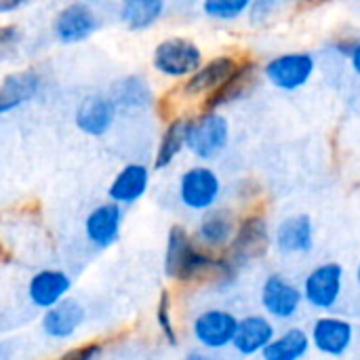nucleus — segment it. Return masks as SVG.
Instances as JSON below:
<instances>
[{"label": "nucleus", "mask_w": 360, "mask_h": 360, "mask_svg": "<svg viewBox=\"0 0 360 360\" xmlns=\"http://www.w3.org/2000/svg\"><path fill=\"white\" fill-rule=\"evenodd\" d=\"M217 255L196 243V238L179 224L171 226L165 247V274L175 283H194L211 278Z\"/></svg>", "instance_id": "nucleus-1"}, {"label": "nucleus", "mask_w": 360, "mask_h": 360, "mask_svg": "<svg viewBox=\"0 0 360 360\" xmlns=\"http://www.w3.org/2000/svg\"><path fill=\"white\" fill-rule=\"evenodd\" d=\"M230 141V124L219 110H202L196 118L188 120V135H186V150L202 160H215L224 154Z\"/></svg>", "instance_id": "nucleus-2"}, {"label": "nucleus", "mask_w": 360, "mask_h": 360, "mask_svg": "<svg viewBox=\"0 0 360 360\" xmlns=\"http://www.w3.org/2000/svg\"><path fill=\"white\" fill-rule=\"evenodd\" d=\"M200 63V46L186 36H169L160 40L152 53V65L165 78H188Z\"/></svg>", "instance_id": "nucleus-3"}, {"label": "nucleus", "mask_w": 360, "mask_h": 360, "mask_svg": "<svg viewBox=\"0 0 360 360\" xmlns=\"http://www.w3.org/2000/svg\"><path fill=\"white\" fill-rule=\"evenodd\" d=\"M177 196L186 209L202 213L217 205L221 196V179L211 167L194 165L179 175Z\"/></svg>", "instance_id": "nucleus-4"}, {"label": "nucleus", "mask_w": 360, "mask_h": 360, "mask_svg": "<svg viewBox=\"0 0 360 360\" xmlns=\"http://www.w3.org/2000/svg\"><path fill=\"white\" fill-rule=\"evenodd\" d=\"M316 72V59L306 51H291L272 57L264 65L266 80L285 93H295L306 86Z\"/></svg>", "instance_id": "nucleus-5"}, {"label": "nucleus", "mask_w": 360, "mask_h": 360, "mask_svg": "<svg viewBox=\"0 0 360 360\" xmlns=\"http://www.w3.org/2000/svg\"><path fill=\"white\" fill-rule=\"evenodd\" d=\"M268 245H270V230L266 217L249 215L240 224H236V232L224 255L240 270L245 264L264 255Z\"/></svg>", "instance_id": "nucleus-6"}, {"label": "nucleus", "mask_w": 360, "mask_h": 360, "mask_svg": "<svg viewBox=\"0 0 360 360\" xmlns=\"http://www.w3.org/2000/svg\"><path fill=\"white\" fill-rule=\"evenodd\" d=\"M344 291V268L335 262L321 264L308 272L302 293L310 308L314 310H333Z\"/></svg>", "instance_id": "nucleus-7"}, {"label": "nucleus", "mask_w": 360, "mask_h": 360, "mask_svg": "<svg viewBox=\"0 0 360 360\" xmlns=\"http://www.w3.org/2000/svg\"><path fill=\"white\" fill-rule=\"evenodd\" d=\"M101 21L93 6L84 0L65 4L53 19V34L61 44H80L89 40L97 30Z\"/></svg>", "instance_id": "nucleus-8"}, {"label": "nucleus", "mask_w": 360, "mask_h": 360, "mask_svg": "<svg viewBox=\"0 0 360 360\" xmlns=\"http://www.w3.org/2000/svg\"><path fill=\"white\" fill-rule=\"evenodd\" d=\"M238 319L221 308H209L192 321V335L205 350H224L232 346Z\"/></svg>", "instance_id": "nucleus-9"}, {"label": "nucleus", "mask_w": 360, "mask_h": 360, "mask_svg": "<svg viewBox=\"0 0 360 360\" xmlns=\"http://www.w3.org/2000/svg\"><path fill=\"white\" fill-rule=\"evenodd\" d=\"M257 78H259V65L253 59H245L236 63L232 74L215 91L205 95L202 110H219V108H226L230 103L245 99L255 89Z\"/></svg>", "instance_id": "nucleus-10"}, {"label": "nucleus", "mask_w": 360, "mask_h": 360, "mask_svg": "<svg viewBox=\"0 0 360 360\" xmlns=\"http://www.w3.org/2000/svg\"><path fill=\"white\" fill-rule=\"evenodd\" d=\"M259 300L268 316L278 321H289L300 312L304 293L297 285H293L283 274H270L262 285Z\"/></svg>", "instance_id": "nucleus-11"}, {"label": "nucleus", "mask_w": 360, "mask_h": 360, "mask_svg": "<svg viewBox=\"0 0 360 360\" xmlns=\"http://www.w3.org/2000/svg\"><path fill=\"white\" fill-rule=\"evenodd\" d=\"M122 221H124L122 205L108 200L91 209V213L84 217V236L95 249L105 251L118 243L122 232Z\"/></svg>", "instance_id": "nucleus-12"}, {"label": "nucleus", "mask_w": 360, "mask_h": 360, "mask_svg": "<svg viewBox=\"0 0 360 360\" xmlns=\"http://www.w3.org/2000/svg\"><path fill=\"white\" fill-rule=\"evenodd\" d=\"M116 116H118V108L114 105L112 97L93 93L78 103L74 112V124L80 133L89 137H103L112 131Z\"/></svg>", "instance_id": "nucleus-13"}, {"label": "nucleus", "mask_w": 360, "mask_h": 360, "mask_svg": "<svg viewBox=\"0 0 360 360\" xmlns=\"http://www.w3.org/2000/svg\"><path fill=\"white\" fill-rule=\"evenodd\" d=\"M84 321H86L84 306L78 300L68 295L61 302H57L55 306L44 310L40 329L53 342H68L78 333V329L84 325Z\"/></svg>", "instance_id": "nucleus-14"}, {"label": "nucleus", "mask_w": 360, "mask_h": 360, "mask_svg": "<svg viewBox=\"0 0 360 360\" xmlns=\"http://www.w3.org/2000/svg\"><path fill=\"white\" fill-rule=\"evenodd\" d=\"M354 342V325L340 316L316 319L310 331V344L327 356H344Z\"/></svg>", "instance_id": "nucleus-15"}, {"label": "nucleus", "mask_w": 360, "mask_h": 360, "mask_svg": "<svg viewBox=\"0 0 360 360\" xmlns=\"http://www.w3.org/2000/svg\"><path fill=\"white\" fill-rule=\"evenodd\" d=\"M72 291V278L68 272L57 268L38 270L27 283V300L34 308L46 310L68 297Z\"/></svg>", "instance_id": "nucleus-16"}, {"label": "nucleus", "mask_w": 360, "mask_h": 360, "mask_svg": "<svg viewBox=\"0 0 360 360\" xmlns=\"http://www.w3.org/2000/svg\"><path fill=\"white\" fill-rule=\"evenodd\" d=\"M274 247L281 255H306L314 247V226L304 213L283 219L274 232Z\"/></svg>", "instance_id": "nucleus-17"}, {"label": "nucleus", "mask_w": 360, "mask_h": 360, "mask_svg": "<svg viewBox=\"0 0 360 360\" xmlns=\"http://www.w3.org/2000/svg\"><path fill=\"white\" fill-rule=\"evenodd\" d=\"M40 86H42V78L34 70L6 74L0 80V116L11 114L21 105L30 103L32 99H36Z\"/></svg>", "instance_id": "nucleus-18"}, {"label": "nucleus", "mask_w": 360, "mask_h": 360, "mask_svg": "<svg viewBox=\"0 0 360 360\" xmlns=\"http://www.w3.org/2000/svg\"><path fill=\"white\" fill-rule=\"evenodd\" d=\"M236 59L232 55H217L209 61H202L184 82L181 91L186 97H200L215 91L236 68Z\"/></svg>", "instance_id": "nucleus-19"}, {"label": "nucleus", "mask_w": 360, "mask_h": 360, "mask_svg": "<svg viewBox=\"0 0 360 360\" xmlns=\"http://www.w3.org/2000/svg\"><path fill=\"white\" fill-rule=\"evenodd\" d=\"M236 232V219L232 211L228 209H207L202 211V217L196 226L194 238L198 245H202L209 251L226 249Z\"/></svg>", "instance_id": "nucleus-20"}, {"label": "nucleus", "mask_w": 360, "mask_h": 360, "mask_svg": "<svg viewBox=\"0 0 360 360\" xmlns=\"http://www.w3.org/2000/svg\"><path fill=\"white\" fill-rule=\"evenodd\" d=\"M148 188H150V169L141 162H129L110 181L108 198L122 207L135 205L146 196Z\"/></svg>", "instance_id": "nucleus-21"}, {"label": "nucleus", "mask_w": 360, "mask_h": 360, "mask_svg": "<svg viewBox=\"0 0 360 360\" xmlns=\"http://www.w3.org/2000/svg\"><path fill=\"white\" fill-rule=\"evenodd\" d=\"M108 95L118 112H146L154 103V91L141 74H127L114 80Z\"/></svg>", "instance_id": "nucleus-22"}, {"label": "nucleus", "mask_w": 360, "mask_h": 360, "mask_svg": "<svg viewBox=\"0 0 360 360\" xmlns=\"http://www.w3.org/2000/svg\"><path fill=\"white\" fill-rule=\"evenodd\" d=\"M274 335H276L274 325L266 316L251 314L238 321L232 348L240 356H255V354H262V350L274 340Z\"/></svg>", "instance_id": "nucleus-23"}, {"label": "nucleus", "mask_w": 360, "mask_h": 360, "mask_svg": "<svg viewBox=\"0 0 360 360\" xmlns=\"http://www.w3.org/2000/svg\"><path fill=\"white\" fill-rule=\"evenodd\" d=\"M165 8V0H120L118 19L131 32H146L162 19Z\"/></svg>", "instance_id": "nucleus-24"}, {"label": "nucleus", "mask_w": 360, "mask_h": 360, "mask_svg": "<svg viewBox=\"0 0 360 360\" xmlns=\"http://www.w3.org/2000/svg\"><path fill=\"white\" fill-rule=\"evenodd\" d=\"M188 120L184 116L171 118L158 139L156 156H154V167L156 169H167L171 167L177 156L186 150V135H188Z\"/></svg>", "instance_id": "nucleus-25"}, {"label": "nucleus", "mask_w": 360, "mask_h": 360, "mask_svg": "<svg viewBox=\"0 0 360 360\" xmlns=\"http://www.w3.org/2000/svg\"><path fill=\"white\" fill-rule=\"evenodd\" d=\"M310 335L300 327H291L283 335H274L262 350V356L264 360H300L310 352Z\"/></svg>", "instance_id": "nucleus-26"}, {"label": "nucleus", "mask_w": 360, "mask_h": 360, "mask_svg": "<svg viewBox=\"0 0 360 360\" xmlns=\"http://www.w3.org/2000/svg\"><path fill=\"white\" fill-rule=\"evenodd\" d=\"M253 0H202V13L213 21H234L249 13Z\"/></svg>", "instance_id": "nucleus-27"}, {"label": "nucleus", "mask_w": 360, "mask_h": 360, "mask_svg": "<svg viewBox=\"0 0 360 360\" xmlns=\"http://www.w3.org/2000/svg\"><path fill=\"white\" fill-rule=\"evenodd\" d=\"M156 325H158V329H160V333H162V338L167 340L169 346H177L179 344L177 329H175V323H173L169 291L160 293V300H158V306H156Z\"/></svg>", "instance_id": "nucleus-28"}, {"label": "nucleus", "mask_w": 360, "mask_h": 360, "mask_svg": "<svg viewBox=\"0 0 360 360\" xmlns=\"http://www.w3.org/2000/svg\"><path fill=\"white\" fill-rule=\"evenodd\" d=\"M21 42H23L21 27L17 23H2L0 25V63L15 59Z\"/></svg>", "instance_id": "nucleus-29"}, {"label": "nucleus", "mask_w": 360, "mask_h": 360, "mask_svg": "<svg viewBox=\"0 0 360 360\" xmlns=\"http://www.w3.org/2000/svg\"><path fill=\"white\" fill-rule=\"evenodd\" d=\"M281 2L283 0H253L251 6H249V19H251V23H255V25L266 23L278 11Z\"/></svg>", "instance_id": "nucleus-30"}, {"label": "nucleus", "mask_w": 360, "mask_h": 360, "mask_svg": "<svg viewBox=\"0 0 360 360\" xmlns=\"http://www.w3.org/2000/svg\"><path fill=\"white\" fill-rule=\"evenodd\" d=\"M101 352H103V346H101V342H89V344H82V346H76V348L68 350V352L63 354V359L93 360V359H97Z\"/></svg>", "instance_id": "nucleus-31"}, {"label": "nucleus", "mask_w": 360, "mask_h": 360, "mask_svg": "<svg viewBox=\"0 0 360 360\" xmlns=\"http://www.w3.org/2000/svg\"><path fill=\"white\" fill-rule=\"evenodd\" d=\"M32 0H0V15H11L25 8Z\"/></svg>", "instance_id": "nucleus-32"}, {"label": "nucleus", "mask_w": 360, "mask_h": 360, "mask_svg": "<svg viewBox=\"0 0 360 360\" xmlns=\"http://www.w3.org/2000/svg\"><path fill=\"white\" fill-rule=\"evenodd\" d=\"M348 59H350V65H352L354 74H356V76H360V40H356V42H354V46H352V51H350Z\"/></svg>", "instance_id": "nucleus-33"}, {"label": "nucleus", "mask_w": 360, "mask_h": 360, "mask_svg": "<svg viewBox=\"0 0 360 360\" xmlns=\"http://www.w3.org/2000/svg\"><path fill=\"white\" fill-rule=\"evenodd\" d=\"M84 2H89V4H99V2H105V0H84Z\"/></svg>", "instance_id": "nucleus-34"}, {"label": "nucleus", "mask_w": 360, "mask_h": 360, "mask_svg": "<svg viewBox=\"0 0 360 360\" xmlns=\"http://www.w3.org/2000/svg\"><path fill=\"white\" fill-rule=\"evenodd\" d=\"M356 281H359V285H360V262H359V270H356Z\"/></svg>", "instance_id": "nucleus-35"}, {"label": "nucleus", "mask_w": 360, "mask_h": 360, "mask_svg": "<svg viewBox=\"0 0 360 360\" xmlns=\"http://www.w3.org/2000/svg\"><path fill=\"white\" fill-rule=\"evenodd\" d=\"M0 354H2V350H0Z\"/></svg>", "instance_id": "nucleus-36"}]
</instances>
